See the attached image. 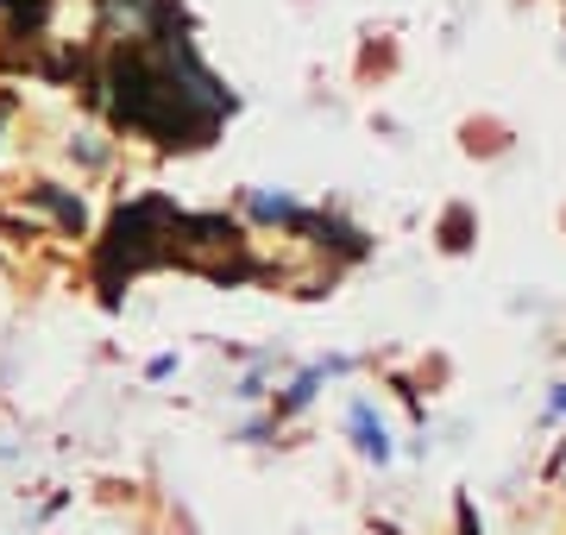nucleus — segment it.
Wrapping results in <instances>:
<instances>
[{
  "label": "nucleus",
  "mask_w": 566,
  "mask_h": 535,
  "mask_svg": "<svg viewBox=\"0 0 566 535\" xmlns=\"http://www.w3.org/2000/svg\"><path fill=\"white\" fill-rule=\"evenodd\" d=\"M353 434H359V448L371 453V460H390V434H385V422L371 416V403H353Z\"/></svg>",
  "instance_id": "7ed1b4c3"
},
{
  "label": "nucleus",
  "mask_w": 566,
  "mask_h": 535,
  "mask_svg": "<svg viewBox=\"0 0 566 535\" xmlns=\"http://www.w3.org/2000/svg\"><path fill=\"white\" fill-rule=\"evenodd\" d=\"M554 416H566V385H560V391H554Z\"/></svg>",
  "instance_id": "39448f33"
},
{
  "label": "nucleus",
  "mask_w": 566,
  "mask_h": 535,
  "mask_svg": "<svg viewBox=\"0 0 566 535\" xmlns=\"http://www.w3.org/2000/svg\"><path fill=\"white\" fill-rule=\"evenodd\" d=\"M0 120H7V114H0Z\"/></svg>",
  "instance_id": "423d86ee"
},
{
  "label": "nucleus",
  "mask_w": 566,
  "mask_h": 535,
  "mask_svg": "<svg viewBox=\"0 0 566 535\" xmlns=\"http://www.w3.org/2000/svg\"><path fill=\"white\" fill-rule=\"evenodd\" d=\"M88 102L107 107V120L151 139L164 151H202L214 145V133L233 114V88L208 70V57L189 39V13H177L170 25L145 32V39L107 44L95 76H88Z\"/></svg>",
  "instance_id": "f257e3e1"
},
{
  "label": "nucleus",
  "mask_w": 566,
  "mask_h": 535,
  "mask_svg": "<svg viewBox=\"0 0 566 535\" xmlns=\"http://www.w3.org/2000/svg\"><path fill=\"white\" fill-rule=\"evenodd\" d=\"M32 202H39V208H51L63 233H82V221H88V208H82V196H63L57 183H39V189H32Z\"/></svg>",
  "instance_id": "f03ea898"
},
{
  "label": "nucleus",
  "mask_w": 566,
  "mask_h": 535,
  "mask_svg": "<svg viewBox=\"0 0 566 535\" xmlns=\"http://www.w3.org/2000/svg\"><path fill=\"white\" fill-rule=\"evenodd\" d=\"M44 13H51V0H0V25H20V32L44 25Z\"/></svg>",
  "instance_id": "20e7f679"
}]
</instances>
